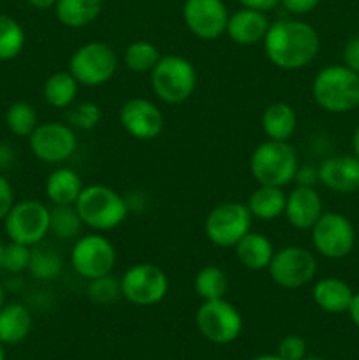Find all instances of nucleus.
Wrapping results in <instances>:
<instances>
[{
  "label": "nucleus",
  "instance_id": "nucleus-1",
  "mask_svg": "<svg viewBox=\"0 0 359 360\" xmlns=\"http://www.w3.org/2000/svg\"><path fill=\"white\" fill-rule=\"evenodd\" d=\"M267 60L280 70H299L317 58L320 37L310 23L284 18L270 23L263 41Z\"/></svg>",
  "mask_w": 359,
  "mask_h": 360
},
{
  "label": "nucleus",
  "instance_id": "nucleus-2",
  "mask_svg": "<svg viewBox=\"0 0 359 360\" xmlns=\"http://www.w3.org/2000/svg\"><path fill=\"white\" fill-rule=\"evenodd\" d=\"M312 97L331 115H345L359 108V74L344 63L326 65L312 81Z\"/></svg>",
  "mask_w": 359,
  "mask_h": 360
},
{
  "label": "nucleus",
  "instance_id": "nucleus-3",
  "mask_svg": "<svg viewBox=\"0 0 359 360\" xmlns=\"http://www.w3.org/2000/svg\"><path fill=\"white\" fill-rule=\"evenodd\" d=\"M74 207L83 224L95 232H108L120 227L129 214V204L122 193L108 185L83 186Z\"/></svg>",
  "mask_w": 359,
  "mask_h": 360
},
{
  "label": "nucleus",
  "instance_id": "nucleus-4",
  "mask_svg": "<svg viewBox=\"0 0 359 360\" xmlns=\"http://www.w3.org/2000/svg\"><path fill=\"white\" fill-rule=\"evenodd\" d=\"M298 153L289 141L266 139L250 155V174L259 185L280 186L294 181Z\"/></svg>",
  "mask_w": 359,
  "mask_h": 360
},
{
  "label": "nucleus",
  "instance_id": "nucleus-5",
  "mask_svg": "<svg viewBox=\"0 0 359 360\" xmlns=\"http://www.w3.org/2000/svg\"><path fill=\"white\" fill-rule=\"evenodd\" d=\"M150 86L165 104H183L194 95L197 72L194 63L182 55H164L150 72Z\"/></svg>",
  "mask_w": 359,
  "mask_h": 360
},
{
  "label": "nucleus",
  "instance_id": "nucleus-6",
  "mask_svg": "<svg viewBox=\"0 0 359 360\" xmlns=\"http://www.w3.org/2000/svg\"><path fill=\"white\" fill-rule=\"evenodd\" d=\"M118 69L115 49L101 41L87 42L70 55L69 72L80 86L97 88L109 83Z\"/></svg>",
  "mask_w": 359,
  "mask_h": 360
},
{
  "label": "nucleus",
  "instance_id": "nucleus-7",
  "mask_svg": "<svg viewBox=\"0 0 359 360\" xmlns=\"http://www.w3.org/2000/svg\"><path fill=\"white\" fill-rule=\"evenodd\" d=\"M312 246L320 257L340 260L351 255L358 239L354 224L345 214L324 211L312 229Z\"/></svg>",
  "mask_w": 359,
  "mask_h": 360
},
{
  "label": "nucleus",
  "instance_id": "nucleus-8",
  "mask_svg": "<svg viewBox=\"0 0 359 360\" xmlns=\"http://www.w3.org/2000/svg\"><path fill=\"white\" fill-rule=\"evenodd\" d=\"M69 262L74 273L88 281L111 274L116 264L115 245L101 232L80 236L70 250Z\"/></svg>",
  "mask_w": 359,
  "mask_h": 360
},
{
  "label": "nucleus",
  "instance_id": "nucleus-9",
  "mask_svg": "<svg viewBox=\"0 0 359 360\" xmlns=\"http://www.w3.org/2000/svg\"><path fill=\"white\" fill-rule=\"evenodd\" d=\"M252 214L245 202H222L208 213L204 234L208 241L220 248H234L236 243L252 231Z\"/></svg>",
  "mask_w": 359,
  "mask_h": 360
},
{
  "label": "nucleus",
  "instance_id": "nucleus-10",
  "mask_svg": "<svg viewBox=\"0 0 359 360\" xmlns=\"http://www.w3.org/2000/svg\"><path fill=\"white\" fill-rule=\"evenodd\" d=\"M122 295L134 306H155L168 295L169 278L160 266L139 262L120 278Z\"/></svg>",
  "mask_w": 359,
  "mask_h": 360
},
{
  "label": "nucleus",
  "instance_id": "nucleus-11",
  "mask_svg": "<svg viewBox=\"0 0 359 360\" xmlns=\"http://www.w3.org/2000/svg\"><path fill=\"white\" fill-rule=\"evenodd\" d=\"M266 271L275 285L294 290L312 283L317 274V259L305 246H284L275 250V255Z\"/></svg>",
  "mask_w": 359,
  "mask_h": 360
},
{
  "label": "nucleus",
  "instance_id": "nucleus-12",
  "mask_svg": "<svg viewBox=\"0 0 359 360\" xmlns=\"http://www.w3.org/2000/svg\"><path fill=\"white\" fill-rule=\"evenodd\" d=\"M4 231L9 241L30 248L39 245L49 234V207L34 199L14 202L4 218Z\"/></svg>",
  "mask_w": 359,
  "mask_h": 360
},
{
  "label": "nucleus",
  "instance_id": "nucleus-13",
  "mask_svg": "<svg viewBox=\"0 0 359 360\" xmlns=\"http://www.w3.org/2000/svg\"><path fill=\"white\" fill-rule=\"evenodd\" d=\"M196 323L203 338L215 345H229L243 330L241 313L227 299L203 301L196 313Z\"/></svg>",
  "mask_w": 359,
  "mask_h": 360
},
{
  "label": "nucleus",
  "instance_id": "nucleus-14",
  "mask_svg": "<svg viewBox=\"0 0 359 360\" xmlns=\"http://www.w3.org/2000/svg\"><path fill=\"white\" fill-rule=\"evenodd\" d=\"M28 148L32 155L44 164H63L77 148L76 130L62 122L39 123L28 136Z\"/></svg>",
  "mask_w": 359,
  "mask_h": 360
},
{
  "label": "nucleus",
  "instance_id": "nucleus-15",
  "mask_svg": "<svg viewBox=\"0 0 359 360\" xmlns=\"http://www.w3.org/2000/svg\"><path fill=\"white\" fill-rule=\"evenodd\" d=\"M229 11L222 0H185L183 21L201 41H215L225 34Z\"/></svg>",
  "mask_w": 359,
  "mask_h": 360
},
{
  "label": "nucleus",
  "instance_id": "nucleus-16",
  "mask_svg": "<svg viewBox=\"0 0 359 360\" xmlns=\"http://www.w3.org/2000/svg\"><path fill=\"white\" fill-rule=\"evenodd\" d=\"M118 118L123 130L137 141L157 139L165 125L160 108L143 97L129 98L120 108Z\"/></svg>",
  "mask_w": 359,
  "mask_h": 360
},
{
  "label": "nucleus",
  "instance_id": "nucleus-17",
  "mask_svg": "<svg viewBox=\"0 0 359 360\" xmlns=\"http://www.w3.org/2000/svg\"><path fill=\"white\" fill-rule=\"evenodd\" d=\"M319 183L340 195H351L359 190V158L354 155H334L317 165Z\"/></svg>",
  "mask_w": 359,
  "mask_h": 360
},
{
  "label": "nucleus",
  "instance_id": "nucleus-18",
  "mask_svg": "<svg viewBox=\"0 0 359 360\" xmlns=\"http://www.w3.org/2000/svg\"><path fill=\"white\" fill-rule=\"evenodd\" d=\"M324 213V204L315 186H298L287 193L284 217L291 227L310 231Z\"/></svg>",
  "mask_w": 359,
  "mask_h": 360
},
{
  "label": "nucleus",
  "instance_id": "nucleus-19",
  "mask_svg": "<svg viewBox=\"0 0 359 360\" xmlns=\"http://www.w3.org/2000/svg\"><path fill=\"white\" fill-rule=\"evenodd\" d=\"M267 28H270V20L266 18V13L241 7L236 13L229 14L225 34L236 44L253 46L264 41Z\"/></svg>",
  "mask_w": 359,
  "mask_h": 360
},
{
  "label": "nucleus",
  "instance_id": "nucleus-20",
  "mask_svg": "<svg viewBox=\"0 0 359 360\" xmlns=\"http://www.w3.org/2000/svg\"><path fill=\"white\" fill-rule=\"evenodd\" d=\"M352 297H354V290L341 278L326 276L313 283V302H315L317 308L326 313H333V315L347 313L351 308Z\"/></svg>",
  "mask_w": 359,
  "mask_h": 360
},
{
  "label": "nucleus",
  "instance_id": "nucleus-21",
  "mask_svg": "<svg viewBox=\"0 0 359 360\" xmlns=\"http://www.w3.org/2000/svg\"><path fill=\"white\" fill-rule=\"evenodd\" d=\"M83 186V179L74 169L56 167L46 178L44 192L51 206H74Z\"/></svg>",
  "mask_w": 359,
  "mask_h": 360
},
{
  "label": "nucleus",
  "instance_id": "nucleus-22",
  "mask_svg": "<svg viewBox=\"0 0 359 360\" xmlns=\"http://www.w3.org/2000/svg\"><path fill=\"white\" fill-rule=\"evenodd\" d=\"M238 262L248 271H264L270 266L275 255V246L266 236L252 232L243 236L234 246Z\"/></svg>",
  "mask_w": 359,
  "mask_h": 360
},
{
  "label": "nucleus",
  "instance_id": "nucleus-23",
  "mask_svg": "<svg viewBox=\"0 0 359 360\" xmlns=\"http://www.w3.org/2000/svg\"><path fill=\"white\" fill-rule=\"evenodd\" d=\"M260 127L271 141H291L298 129V116L287 102H273L260 116Z\"/></svg>",
  "mask_w": 359,
  "mask_h": 360
},
{
  "label": "nucleus",
  "instance_id": "nucleus-24",
  "mask_svg": "<svg viewBox=\"0 0 359 360\" xmlns=\"http://www.w3.org/2000/svg\"><path fill=\"white\" fill-rule=\"evenodd\" d=\"M285 200H287V193L280 186L259 185L250 193L248 200L245 204L248 207L252 218H257V220L263 221H271L284 217Z\"/></svg>",
  "mask_w": 359,
  "mask_h": 360
},
{
  "label": "nucleus",
  "instance_id": "nucleus-25",
  "mask_svg": "<svg viewBox=\"0 0 359 360\" xmlns=\"http://www.w3.org/2000/svg\"><path fill=\"white\" fill-rule=\"evenodd\" d=\"M32 313L20 302L4 304L0 309V341L4 345H18L30 334Z\"/></svg>",
  "mask_w": 359,
  "mask_h": 360
},
{
  "label": "nucleus",
  "instance_id": "nucleus-26",
  "mask_svg": "<svg viewBox=\"0 0 359 360\" xmlns=\"http://www.w3.org/2000/svg\"><path fill=\"white\" fill-rule=\"evenodd\" d=\"M102 11V0H56L55 14L67 28H83L94 23Z\"/></svg>",
  "mask_w": 359,
  "mask_h": 360
},
{
  "label": "nucleus",
  "instance_id": "nucleus-27",
  "mask_svg": "<svg viewBox=\"0 0 359 360\" xmlns=\"http://www.w3.org/2000/svg\"><path fill=\"white\" fill-rule=\"evenodd\" d=\"M77 91H80V83L74 79L69 70L51 74L42 86L46 104L55 109H69L76 101Z\"/></svg>",
  "mask_w": 359,
  "mask_h": 360
},
{
  "label": "nucleus",
  "instance_id": "nucleus-28",
  "mask_svg": "<svg viewBox=\"0 0 359 360\" xmlns=\"http://www.w3.org/2000/svg\"><path fill=\"white\" fill-rule=\"evenodd\" d=\"M63 260L58 252L46 246L42 243L32 246L30 264H28V273L41 281H53L62 274Z\"/></svg>",
  "mask_w": 359,
  "mask_h": 360
},
{
  "label": "nucleus",
  "instance_id": "nucleus-29",
  "mask_svg": "<svg viewBox=\"0 0 359 360\" xmlns=\"http://www.w3.org/2000/svg\"><path fill=\"white\" fill-rule=\"evenodd\" d=\"M229 280L224 269L217 266H204L197 271L194 278V290L203 301H217L227 294Z\"/></svg>",
  "mask_w": 359,
  "mask_h": 360
},
{
  "label": "nucleus",
  "instance_id": "nucleus-30",
  "mask_svg": "<svg viewBox=\"0 0 359 360\" xmlns=\"http://www.w3.org/2000/svg\"><path fill=\"white\" fill-rule=\"evenodd\" d=\"M84 227L80 213L74 206H53L49 207V234L62 241H76Z\"/></svg>",
  "mask_w": 359,
  "mask_h": 360
},
{
  "label": "nucleus",
  "instance_id": "nucleus-31",
  "mask_svg": "<svg viewBox=\"0 0 359 360\" xmlns=\"http://www.w3.org/2000/svg\"><path fill=\"white\" fill-rule=\"evenodd\" d=\"M160 56V51L155 44L148 41H136L127 46L125 53H123V63L130 72L144 74L151 72Z\"/></svg>",
  "mask_w": 359,
  "mask_h": 360
},
{
  "label": "nucleus",
  "instance_id": "nucleus-32",
  "mask_svg": "<svg viewBox=\"0 0 359 360\" xmlns=\"http://www.w3.org/2000/svg\"><path fill=\"white\" fill-rule=\"evenodd\" d=\"M25 30L14 18L0 13V60H14L25 48Z\"/></svg>",
  "mask_w": 359,
  "mask_h": 360
},
{
  "label": "nucleus",
  "instance_id": "nucleus-33",
  "mask_svg": "<svg viewBox=\"0 0 359 360\" xmlns=\"http://www.w3.org/2000/svg\"><path fill=\"white\" fill-rule=\"evenodd\" d=\"M39 125L37 111L32 104L25 101H18L11 104L6 111V127L11 134L18 137L30 136Z\"/></svg>",
  "mask_w": 359,
  "mask_h": 360
},
{
  "label": "nucleus",
  "instance_id": "nucleus-34",
  "mask_svg": "<svg viewBox=\"0 0 359 360\" xmlns=\"http://www.w3.org/2000/svg\"><path fill=\"white\" fill-rule=\"evenodd\" d=\"M120 295H122L120 278L113 276V274H106V276L88 281V297L97 304L115 302Z\"/></svg>",
  "mask_w": 359,
  "mask_h": 360
},
{
  "label": "nucleus",
  "instance_id": "nucleus-35",
  "mask_svg": "<svg viewBox=\"0 0 359 360\" xmlns=\"http://www.w3.org/2000/svg\"><path fill=\"white\" fill-rule=\"evenodd\" d=\"M102 112L95 102H81L73 108L70 105L69 112H67V123L73 129L80 130H92L101 123Z\"/></svg>",
  "mask_w": 359,
  "mask_h": 360
},
{
  "label": "nucleus",
  "instance_id": "nucleus-36",
  "mask_svg": "<svg viewBox=\"0 0 359 360\" xmlns=\"http://www.w3.org/2000/svg\"><path fill=\"white\" fill-rule=\"evenodd\" d=\"M30 253H32L30 246L9 241L6 246H4L2 271H7V273L11 274H18V273H23V271H28Z\"/></svg>",
  "mask_w": 359,
  "mask_h": 360
},
{
  "label": "nucleus",
  "instance_id": "nucleus-37",
  "mask_svg": "<svg viewBox=\"0 0 359 360\" xmlns=\"http://www.w3.org/2000/svg\"><path fill=\"white\" fill-rule=\"evenodd\" d=\"M278 357L284 360H303L306 357V341L301 336H285L278 345Z\"/></svg>",
  "mask_w": 359,
  "mask_h": 360
},
{
  "label": "nucleus",
  "instance_id": "nucleus-38",
  "mask_svg": "<svg viewBox=\"0 0 359 360\" xmlns=\"http://www.w3.org/2000/svg\"><path fill=\"white\" fill-rule=\"evenodd\" d=\"M344 65L359 74V35L348 39L344 46Z\"/></svg>",
  "mask_w": 359,
  "mask_h": 360
},
{
  "label": "nucleus",
  "instance_id": "nucleus-39",
  "mask_svg": "<svg viewBox=\"0 0 359 360\" xmlns=\"http://www.w3.org/2000/svg\"><path fill=\"white\" fill-rule=\"evenodd\" d=\"M14 206V190L9 179L0 174V221L7 217L11 207Z\"/></svg>",
  "mask_w": 359,
  "mask_h": 360
},
{
  "label": "nucleus",
  "instance_id": "nucleus-40",
  "mask_svg": "<svg viewBox=\"0 0 359 360\" xmlns=\"http://www.w3.org/2000/svg\"><path fill=\"white\" fill-rule=\"evenodd\" d=\"M319 4L320 0H282L280 6H284V9L294 16H303L315 11Z\"/></svg>",
  "mask_w": 359,
  "mask_h": 360
},
{
  "label": "nucleus",
  "instance_id": "nucleus-41",
  "mask_svg": "<svg viewBox=\"0 0 359 360\" xmlns=\"http://www.w3.org/2000/svg\"><path fill=\"white\" fill-rule=\"evenodd\" d=\"M294 181L298 186H315L319 183V171L313 165H299Z\"/></svg>",
  "mask_w": 359,
  "mask_h": 360
},
{
  "label": "nucleus",
  "instance_id": "nucleus-42",
  "mask_svg": "<svg viewBox=\"0 0 359 360\" xmlns=\"http://www.w3.org/2000/svg\"><path fill=\"white\" fill-rule=\"evenodd\" d=\"M243 7L253 11H260V13H267V11H273L275 7L280 6L282 0H238Z\"/></svg>",
  "mask_w": 359,
  "mask_h": 360
},
{
  "label": "nucleus",
  "instance_id": "nucleus-43",
  "mask_svg": "<svg viewBox=\"0 0 359 360\" xmlns=\"http://www.w3.org/2000/svg\"><path fill=\"white\" fill-rule=\"evenodd\" d=\"M348 316H351L352 323L359 329V290L354 292V297H352L351 308H348Z\"/></svg>",
  "mask_w": 359,
  "mask_h": 360
},
{
  "label": "nucleus",
  "instance_id": "nucleus-44",
  "mask_svg": "<svg viewBox=\"0 0 359 360\" xmlns=\"http://www.w3.org/2000/svg\"><path fill=\"white\" fill-rule=\"evenodd\" d=\"M28 4H30L32 7H35V9H51V7H55L56 0H27Z\"/></svg>",
  "mask_w": 359,
  "mask_h": 360
},
{
  "label": "nucleus",
  "instance_id": "nucleus-45",
  "mask_svg": "<svg viewBox=\"0 0 359 360\" xmlns=\"http://www.w3.org/2000/svg\"><path fill=\"white\" fill-rule=\"evenodd\" d=\"M351 146H352V155L359 158V125L355 127L354 134H352V143H351Z\"/></svg>",
  "mask_w": 359,
  "mask_h": 360
},
{
  "label": "nucleus",
  "instance_id": "nucleus-46",
  "mask_svg": "<svg viewBox=\"0 0 359 360\" xmlns=\"http://www.w3.org/2000/svg\"><path fill=\"white\" fill-rule=\"evenodd\" d=\"M252 360H284V359L278 357V355H259V357H256Z\"/></svg>",
  "mask_w": 359,
  "mask_h": 360
},
{
  "label": "nucleus",
  "instance_id": "nucleus-47",
  "mask_svg": "<svg viewBox=\"0 0 359 360\" xmlns=\"http://www.w3.org/2000/svg\"><path fill=\"white\" fill-rule=\"evenodd\" d=\"M4 304H6V294H4V287L0 283V309H2Z\"/></svg>",
  "mask_w": 359,
  "mask_h": 360
},
{
  "label": "nucleus",
  "instance_id": "nucleus-48",
  "mask_svg": "<svg viewBox=\"0 0 359 360\" xmlns=\"http://www.w3.org/2000/svg\"><path fill=\"white\" fill-rule=\"evenodd\" d=\"M6 345L2 343V341H0V360H6Z\"/></svg>",
  "mask_w": 359,
  "mask_h": 360
},
{
  "label": "nucleus",
  "instance_id": "nucleus-49",
  "mask_svg": "<svg viewBox=\"0 0 359 360\" xmlns=\"http://www.w3.org/2000/svg\"><path fill=\"white\" fill-rule=\"evenodd\" d=\"M4 246H6V245H4V243L0 241V271H2V257H4Z\"/></svg>",
  "mask_w": 359,
  "mask_h": 360
},
{
  "label": "nucleus",
  "instance_id": "nucleus-50",
  "mask_svg": "<svg viewBox=\"0 0 359 360\" xmlns=\"http://www.w3.org/2000/svg\"><path fill=\"white\" fill-rule=\"evenodd\" d=\"M303 360H324V359H319V357H305Z\"/></svg>",
  "mask_w": 359,
  "mask_h": 360
},
{
  "label": "nucleus",
  "instance_id": "nucleus-51",
  "mask_svg": "<svg viewBox=\"0 0 359 360\" xmlns=\"http://www.w3.org/2000/svg\"><path fill=\"white\" fill-rule=\"evenodd\" d=\"M358 238H359V231H358Z\"/></svg>",
  "mask_w": 359,
  "mask_h": 360
}]
</instances>
